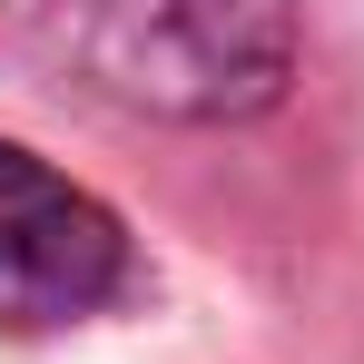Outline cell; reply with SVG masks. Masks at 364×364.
<instances>
[{"label":"cell","mask_w":364,"mask_h":364,"mask_svg":"<svg viewBox=\"0 0 364 364\" xmlns=\"http://www.w3.org/2000/svg\"><path fill=\"white\" fill-rule=\"evenodd\" d=\"M128 296V227L0 138V335H50Z\"/></svg>","instance_id":"obj_2"},{"label":"cell","mask_w":364,"mask_h":364,"mask_svg":"<svg viewBox=\"0 0 364 364\" xmlns=\"http://www.w3.org/2000/svg\"><path fill=\"white\" fill-rule=\"evenodd\" d=\"M0 40L148 119H256L286 99L296 0H0Z\"/></svg>","instance_id":"obj_1"}]
</instances>
